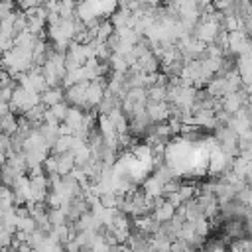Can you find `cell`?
Masks as SVG:
<instances>
[{
	"mask_svg": "<svg viewBox=\"0 0 252 252\" xmlns=\"http://www.w3.org/2000/svg\"><path fill=\"white\" fill-rule=\"evenodd\" d=\"M14 234L16 232H12L10 228H6V226L0 224V252H4L6 248H10L14 244Z\"/></svg>",
	"mask_w": 252,
	"mask_h": 252,
	"instance_id": "cell-2",
	"label": "cell"
},
{
	"mask_svg": "<svg viewBox=\"0 0 252 252\" xmlns=\"http://www.w3.org/2000/svg\"><path fill=\"white\" fill-rule=\"evenodd\" d=\"M39 96H41V102H43L45 106H53V104H57V102H63L65 93H63L61 87H47Z\"/></svg>",
	"mask_w": 252,
	"mask_h": 252,
	"instance_id": "cell-1",
	"label": "cell"
}]
</instances>
